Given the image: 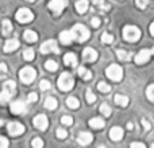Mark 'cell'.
I'll use <instances>...</instances> for the list:
<instances>
[{"mask_svg":"<svg viewBox=\"0 0 154 148\" xmlns=\"http://www.w3.org/2000/svg\"><path fill=\"white\" fill-rule=\"evenodd\" d=\"M70 31H72V34H73V39L80 43L85 42V40L89 38V30L85 26H82V24H76V26H73V28L70 30Z\"/></svg>","mask_w":154,"mask_h":148,"instance_id":"cell-1","label":"cell"},{"mask_svg":"<svg viewBox=\"0 0 154 148\" xmlns=\"http://www.w3.org/2000/svg\"><path fill=\"white\" fill-rule=\"evenodd\" d=\"M73 86H75V78H73V75L66 72L62 73L58 78V87L61 90H64V92H68V90L73 89Z\"/></svg>","mask_w":154,"mask_h":148,"instance_id":"cell-2","label":"cell"},{"mask_svg":"<svg viewBox=\"0 0 154 148\" xmlns=\"http://www.w3.org/2000/svg\"><path fill=\"white\" fill-rule=\"evenodd\" d=\"M123 37L127 42H137L141 38V30L135 26H126L123 28Z\"/></svg>","mask_w":154,"mask_h":148,"instance_id":"cell-3","label":"cell"},{"mask_svg":"<svg viewBox=\"0 0 154 148\" xmlns=\"http://www.w3.org/2000/svg\"><path fill=\"white\" fill-rule=\"evenodd\" d=\"M106 73H107V77L115 82L120 81V79L123 78V70L119 65H109V66L107 67Z\"/></svg>","mask_w":154,"mask_h":148,"instance_id":"cell-4","label":"cell"},{"mask_svg":"<svg viewBox=\"0 0 154 148\" xmlns=\"http://www.w3.org/2000/svg\"><path fill=\"white\" fill-rule=\"evenodd\" d=\"M35 75H37L35 70L32 69V67H30V66L23 67V69L20 70V73H19L20 81L24 82V84H31V82L35 79Z\"/></svg>","mask_w":154,"mask_h":148,"instance_id":"cell-5","label":"cell"},{"mask_svg":"<svg viewBox=\"0 0 154 148\" xmlns=\"http://www.w3.org/2000/svg\"><path fill=\"white\" fill-rule=\"evenodd\" d=\"M34 19V13L29 10V8H20L16 12V20L19 23H29Z\"/></svg>","mask_w":154,"mask_h":148,"instance_id":"cell-6","label":"cell"},{"mask_svg":"<svg viewBox=\"0 0 154 148\" xmlns=\"http://www.w3.org/2000/svg\"><path fill=\"white\" fill-rule=\"evenodd\" d=\"M41 53L42 54H48V53H54V54H58V46H57V42L53 39L48 40L45 42L42 46H41Z\"/></svg>","mask_w":154,"mask_h":148,"instance_id":"cell-7","label":"cell"},{"mask_svg":"<svg viewBox=\"0 0 154 148\" xmlns=\"http://www.w3.org/2000/svg\"><path fill=\"white\" fill-rule=\"evenodd\" d=\"M32 124H34V127L37 128V129L46 131V128H48V125H49V120H48V117H46L45 114H38V116L34 117Z\"/></svg>","mask_w":154,"mask_h":148,"instance_id":"cell-8","label":"cell"},{"mask_svg":"<svg viewBox=\"0 0 154 148\" xmlns=\"http://www.w3.org/2000/svg\"><path fill=\"white\" fill-rule=\"evenodd\" d=\"M66 4H68L66 0H51V1L49 3V8H50L53 12L60 13L64 11V8L66 7Z\"/></svg>","mask_w":154,"mask_h":148,"instance_id":"cell-9","label":"cell"},{"mask_svg":"<svg viewBox=\"0 0 154 148\" xmlns=\"http://www.w3.org/2000/svg\"><path fill=\"white\" fill-rule=\"evenodd\" d=\"M97 51L95 50V49L92 47H87L84 51H82V59H84L85 62H89V64H92V62H95L96 59H97Z\"/></svg>","mask_w":154,"mask_h":148,"instance_id":"cell-10","label":"cell"},{"mask_svg":"<svg viewBox=\"0 0 154 148\" xmlns=\"http://www.w3.org/2000/svg\"><path fill=\"white\" fill-rule=\"evenodd\" d=\"M150 57H152V51L147 50V49H143L135 55V64L138 65L145 64V62H147L150 59Z\"/></svg>","mask_w":154,"mask_h":148,"instance_id":"cell-11","label":"cell"},{"mask_svg":"<svg viewBox=\"0 0 154 148\" xmlns=\"http://www.w3.org/2000/svg\"><path fill=\"white\" fill-rule=\"evenodd\" d=\"M24 132V127L20 124V123H10L8 124V133L12 136H18L22 135Z\"/></svg>","mask_w":154,"mask_h":148,"instance_id":"cell-12","label":"cell"},{"mask_svg":"<svg viewBox=\"0 0 154 148\" xmlns=\"http://www.w3.org/2000/svg\"><path fill=\"white\" fill-rule=\"evenodd\" d=\"M11 112L15 114H20V113H24L26 112V105H24L23 101L18 100V101H14L11 104Z\"/></svg>","mask_w":154,"mask_h":148,"instance_id":"cell-13","label":"cell"},{"mask_svg":"<svg viewBox=\"0 0 154 148\" xmlns=\"http://www.w3.org/2000/svg\"><path fill=\"white\" fill-rule=\"evenodd\" d=\"M92 140H93L92 133H89V132H81L79 135L77 143H79L80 146H88V144L92 143Z\"/></svg>","mask_w":154,"mask_h":148,"instance_id":"cell-14","label":"cell"},{"mask_svg":"<svg viewBox=\"0 0 154 148\" xmlns=\"http://www.w3.org/2000/svg\"><path fill=\"white\" fill-rule=\"evenodd\" d=\"M123 138V129L120 127H114L109 131V139L112 141H119Z\"/></svg>","mask_w":154,"mask_h":148,"instance_id":"cell-15","label":"cell"},{"mask_svg":"<svg viewBox=\"0 0 154 148\" xmlns=\"http://www.w3.org/2000/svg\"><path fill=\"white\" fill-rule=\"evenodd\" d=\"M60 40H61V43L62 45H70L72 43V40H75L73 39V34H72V31H62L61 34H60Z\"/></svg>","mask_w":154,"mask_h":148,"instance_id":"cell-16","label":"cell"},{"mask_svg":"<svg viewBox=\"0 0 154 148\" xmlns=\"http://www.w3.org/2000/svg\"><path fill=\"white\" fill-rule=\"evenodd\" d=\"M19 47V42L18 39H8L4 45V51L5 53H11V51L16 50Z\"/></svg>","mask_w":154,"mask_h":148,"instance_id":"cell-17","label":"cell"},{"mask_svg":"<svg viewBox=\"0 0 154 148\" xmlns=\"http://www.w3.org/2000/svg\"><path fill=\"white\" fill-rule=\"evenodd\" d=\"M104 125H106V123L100 117H95V119L89 120V127H92L93 129H101V128H104Z\"/></svg>","mask_w":154,"mask_h":148,"instance_id":"cell-18","label":"cell"},{"mask_svg":"<svg viewBox=\"0 0 154 148\" xmlns=\"http://www.w3.org/2000/svg\"><path fill=\"white\" fill-rule=\"evenodd\" d=\"M64 62L65 65H70V66H77V57L73 53H68L64 57Z\"/></svg>","mask_w":154,"mask_h":148,"instance_id":"cell-19","label":"cell"},{"mask_svg":"<svg viewBox=\"0 0 154 148\" xmlns=\"http://www.w3.org/2000/svg\"><path fill=\"white\" fill-rule=\"evenodd\" d=\"M23 38H24V40H26V42L32 43V42H35V40L38 39V35H37V32H34L32 30H27V31H24Z\"/></svg>","mask_w":154,"mask_h":148,"instance_id":"cell-20","label":"cell"},{"mask_svg":"<svg viewBox=\"0 0 154 148\" xmlns=\"http://www.w3.org/2000/svg\"><path fill=\"white\" fill-rule=\"evenodd\" d=\"M88 10V1L87 0H79L76 3V11L79 13H85Z\"/></svg>","mask_w":154,"mask_h":148,"instance_id":"cell-21","label":"cell"},{"mask_svg":"<svg viewBox=\"0 0 154 148\" xmlns=\"http://www.w3.org/2000/svg\"><path fill=\"white\" fill-rule=\"evenodd\" d=\"M128 97L127 96H123V94H116L115 96V102L116 105H120V106H127L128 105Z\"/></svg>","mask_w":154,"mask_h":148,"instance_id":"cell-22","label":"cell"},{"mask_svg":"<svg viewBox=\"0 0 154 148\" xmlns=\"http://www.w3.org/2000/svg\"><path fill=\"white\" fill-rule=\"evenodd\" d=\"M57 105H58V102H57V100L54 97H48L45 100V106L49 111H54L57 108Z\"/></svg>","mask_w":154,"mask_h":148,"instance_id":"cell-23","label":"cell"},{"mask_svg":"<svg viewBox=\"0 0 154 148\" xmlns=\"http://www.w3.org/2000/svg\"><path fill=\"white\" fill-rule=\"evenodd\" d=\"M79 75L81 77L82 79H85V81H88V79L92 78V73L89 72L88 69H85V67H79Z\"/></svg>","mask_w":154,"mask_h":148,"instance_id":"cell-24","label":"cell"},{"mask_svg":"<svg viewBox=\"0 0 154 148\" xmlns=\"http://www.w3.org/2000/svg\"><path fill=\"white\" fill-rule=\"evenodd\" d=\"M15 89H16V85H15V82H14V81H7L4 85H3V90L11 93V94H14V93H15Z\"/></svg>","mask_w":154,"mask_h":148,"instance_id":"cell-25","label":"cell"},{"mask_svg":"<svg viewBox=\"0 0 154 148\" xmlns=\"http://www.w3.org/2000/svg\"><path fill=\"white\" fill-rule=\"evenodd\" d=\"M116 55L120 61H130L131 59V54L126 50H116Z\"/></svg>","mask_w":154,"mask_h":148,"instance_id":"cell-26","label":"cell"},{"mask_svg":"<svg viewBox=\"0 0 154 148\" xmlns=\"http://www.w3.org/2000/svg\"><path fill=\"white\" fill-rule=\"evenodd\" d=\"M66 105L70 109H77L80 106V101L76 97H69V98H66Z\"/></svg>","mask_w":154,"mask_h":148,"instance_id":"cell-27","label":"cell"},{"mask_svg":"<svg viewBox=\"0 0 154 148\" xmlns=\"http://www.w3.org/2000/svg\"><path fill=\"white\" fill-rule=\"evenodd\" d=\"M45 69L49 70V72H56L57 69H58V65H57L56 61H46L45 62Z\"/></svg>","mask_w":154,"mask_h":148,"instance_id":"cell-28","label":"cell"},{"mask_svg":"<svg viewBox=\"0 0 154 148\" xmlns=\"http://www.w3.org/2000/svg\"><path fill=\"white\" fill-rule=\"evenodd\" d=\"M12 31V24H11V22L10 20H3V34L4 35H8L10 32Z\"/></svg>","mask_w":154,"mask_h":148,"instance_id":"cell-29","label":"cell"},{"mask_svg":"<svg viewBox=\"0 0 154 148\" xmlns=\"http://www.w3.org/2000/svg\"><path fill=\"white\" fill-rule=\"evenodd\" d=\"M14 94H11V93L5 92V90H3L2 93H0V104H5L8 102V101L11 100V97H12Z\"/></svg>","mask_w":154,"mask_h":148,"instance_id":"cell-30","label":"cell"},{"mask_svg":"<svg viewBox=\"0 0 154 148\" xmlns=\"http://www.w3.org/2000/svg\"><path fill=\"white\" fill-rule=\"evenodd\" d=\"M34 57H35V54H34V50H32V49H27V50H24L23 58L26 59V61H32Z\"/></svg>","mask_w":154,"mask_h":148,"instance_id":"cell-31","label":"cell"},{"mask_svg":"<svg viewBox=\"0 0 154 148\" xmlns=\"http://www.w3.org/2000/svg\"><path fill=\"white\" fill-rule=\"evenodd\" d=\"M97 89L100 90V92H103V93H108L109 90H111V86H109V85H107L106 82L100 81V82L97 84Z\"/></svg>","mask_w":154,"mask_h":148,"instance_id":"cell-32","label":"cell"},{"mask_svg":"<svg viewBox=\"0 0 154 148\" xmlns=\"http://www.w3.org/2000/svg\"><path fill=\"white\" fill-rule=\"evenodd\" d=\"M100 112H101V114H103V116H106V117L111 116V108H109L107 104H103V105L100 106Z\"/></svg>","mask_w":154,"mask_h":148,"instance_id":"cell-33","label":"cell"},{"mask_svg":"<svg viewBox=\"0 0 154 148\" xmlns=\"http://www.w3.org/2000/svg\"><path fill=\"white\" fill-rule=\"evenodd\" d=\"M101 42H103V43H107V45H109V43L114 42V37H112L111 34H107V32H104V34L101 35Z\"/></svg>","mask_w":154,"mask_h":148,"instance_id":"cell-34","label":"cell"},{"mask_svg":"<svg viewBox=\"0 0 154 148\" xmlns=\"http://www.w3.org/2000/svg\"><path fill=\"white\" fill-rule=\"evenodd\" d=\"M85 97H87V101H88L89 104H93V102L96 101V96L93 94L92 90H91V89H88V90H87V94H85Z\"/></svg>","mask_w":154,"mask_h":148,"instance_id":"cell-35","label":"cell"},{"mask_svg":"<svg viewBox=\"0 0 154 148\" xmlns=\"http://www.w3.org/2000/svg\"><path fill=\"white\" fill-rule=\"evenodd\" d=\"M146 94H147V98H149L150 101H153V102H154V84L150 85V86L147 87Z\"/></svg>","mask_w":154,"mask_h":148,"instance_id":"cell-36","label":"cell"},{"mask_svg":"<svg viewBox=\"0 0 154 148\" xmlns=\"http://www.w3.org/2000/svg\"><path fill=\"white\" fill-rule=\"evenodd\" d=\"M61 123H62L64 125H72V124H73V119H72V116H62Z\"/></svg>","mask_w":154,"mask_h":148,"instance_id":"cell-37","label":"cell"},{"mask_svg":"<svg viewBox=\"0 0 154 148\" xmlns=\"http://www.w3.org/2000/svg\"><path fill=\"white\" fill-rule=\"evenodd\" d=\"M31 146L34 147V148H41V147H43V141L41 140L39 138H35L34 140L31 141Z\"/></svg>","mask_w":154,"mask_h":148,"instance_id":"cell-38","label":"cell"},{"mask_svg":"<svg viewBox=\"0 0 154 148\" xmlns=\"http://www.w3.org/2000/svg\"><path fill=\"white\" fill-rule=\"evenodd\" d=\"M92 1L93 3H95V4L96 5H99V7H100L101 8V10H108V8H109V5L108 4H104V1H103V0H92Z\"/></svg>","mask_w":154,"mask_h":148,"instance_id":"cell-39","label":"cell"},{"mask_svg":"<svg viewBox=\"0 0 154 148\" xmlns=\"http://www.w3.org/2000/svg\"><path fill=\"white\" fill-rule=\"evenodd\" d=\"M56 133H57V138H58V139H65L68 136V132L65 129H62V128H58Z\"/></svg>","mask_w":154,"mask_h":148,"instance_id":"cell-40","label":"cell"},{"mask_svg":"<svg viewBox=\"0 0 154 148\" xmlns=\"http://www.w3.org/2000/svg\"><path fill=\"white\" fill-rule=\"evenodd\" d=\"M39 86L42 90H49L50 89V82L46 81V79H42V81L39 82Z\"/></svg>","mask_w":154,"mask_h":148,"instance_id":"cell-41","label":"cell"},{"mask_svg":"<svg viewBox=\"0 0 154 148\" xmlns=\"http://www.w3.org/2000/svg\"><path fill=\"white\" fill-rule=\"evenodd\" d=\"M27 101H29V102H35V101H38V94L37 93H30Z\"/></svg>","mask_w":154,"mask_h":148,"instance_id":"cell-42","label":"cell"},{"mask_svg":"<svg viewBox=\"0 0 154 148\" xmlns=\"http://www.w3.org/2000/svg\"><path fill=\"white\" fill-rule=\"evenodd\" d=\"M147 4H149V0H137V5L139 8H146Z\"/></svg>","mask_w":154,"mask_h":148,"instance_id":"cell-43","label":"cell"},{"mask_svg":"<svg viewBox=\"0 0 154 148\" xmlns=\"http://www.w3.org/2000/svg\"><path fill=\"white\" fill-rule=\"evenodd\" d=\"M8 147V140L3 136H0V148H7Z\"/></svg>","mask_w":154,"mask_h":148,"instance_id":"cell-44","label":"cell"},{"mask_svg":"<svg viewBox=\"0 0 154 148\" xmlns=\"http://www.w3.org/2000/svg\"><path fill=\"white\" fill-rule=\"evenodd\" d=\"M91 24H92V27H99L100 26V19L99 18H92V20H91Z\"/></svg>","mask_w":154,"mask_h":148,"instance_id":"cell-45","label":"cell"},{"mask_svg":"<svg viewBox=\"0 0 154 148\" xmlns=\"http://www.w3.org/2000/svg\"><path fill=\"white\" fill-rule=\"evenodd\" d=\"M142 125H143V128H145V131H150V123L147 121L146 119H142Z\"/></svg>","mask_w":154,"mask_h":148,"instance_id":"cell-46","label":"cell"},{"mask_svg":"<svg viewBox=\"0 0 154 148\" xmlns=\"http://www.w3.org/2000/svg\"><path fill=\"white\" fill-rule=\"evenodd\" d=\"M131 147H133V148H135V147L145 148V144L143 143H138V141H134V143H131Z\"/></svg>","mask_w":154,"mask_h":148,"instance_id":"cell-47","label":"cell"},{"mask_svg":"<svg viewBox=\"0 0 154 148\" xmlns=\"http://www.w3.org/2000/svg\"><path fill=\"white\" fill-rule=\"evenodd\" d=\"M0 73H7V66H5V64H0Z\"/></svg>","mask_w":154,"mask_h":148,"instance_id":"cell-48","label":"cell"},{"mask_svg":"<svg viewBox=\"0 0 154 148\" xmlns=\"http://www.w3.org/2000/svg\"><path fill=\"white\" fill-rule=\"evenodd\" d=\"M150 34H152L153 37H154V23L150 24Z\"/></svg>","mask_w":154,"mask_h":148,"instance_id":"cell-49","label":"cell"},{"mask_svg":"<svg viewBox=\"0 0 154 148\" xmlns=\"http://www.w3.org/2000/svg\"><path fill=\"white\" fill-rule=\"evenodd\" d=\"M127 128H128V129H133V123H128V124H127Z\"/></svg>","mask_w":154,"mask_h":148,"instance_id":"cell-50","label":"cell"},{"mask_svg":"<svg viewBox=\"0 0 154 148\" xmlns=\"http://www.w3.org/2000/svg\"><path fill=\"white\" fill-rule=\"evenodd\" d=\"M3 123H4V121H3V120H0V125H3Z\"/></svg>","mask_w":154,"mask_h":148,"instance_id":"cell-51","label":"cell"},{"mask_svg":"<svg viewBox=\"0 0 154 148\" xmlns=\"http://www.w3.org/2000/svg\"><path fill=\"white\" fill-rule=\"evenodd\" d=\"M150 51H152V54H153V55H154V47H153V50H150Z\"/></svg>","mask_w":154,"mask_h":148,"instance_id":"cell-52","label":"cell"},{"mask_svg":"<svg viewBox=\"0 0 154 148\" xmlns=\"http://www.w3.org/2000/svg\"><path fill=\"white\" fill-rule=\"evenodd\" d=\"M27 1H34V0H27Z\"/></svg>","mask_w":154,"mask_h":148,"instance_id":"cell-53","label":"cell"},{"mask_svg":"<svg viewBox=\"0 0 154 148\" xmlns=\"http://www.w3.org/2000/svg\"><path fill=\"white\" fill-rule=\"evenodd\" d=\"M152 147H153V148H154V143H153V144H152Z\"/></svg>","mask_w":154,"mask_h":148,"instance_id":"cell-54","label":"cell"}]
</instances>
